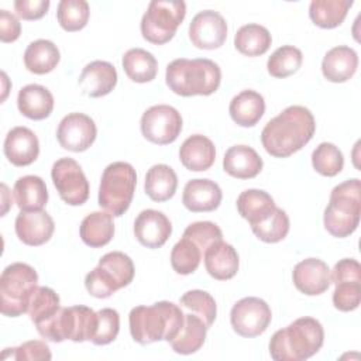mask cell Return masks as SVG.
<instances>
[{
	"label": "cell",
	"mask_w": 361,
	"mask_h": 361,
	"mask_svg": "<svg viewBox=\"0 0 361 361\" xmlns=\"http://www.w3.org/2000/svg\"><path fill=\"white\" fill-rule=\"evenodd\" d=\"M316 121L303 106H289L271 118L261 133L265 151L275 158H288L302 149L313 137Z\"/></svg>",
	"instance_id": "cell-1"
},
{
	"label": "cell",
	"mask_w": 361,
	"mask_h": 361,
	"mask_svg": "<svg viewBox=\"0 0 361 361\" xmlns=\"http://www.w3.org/2000/svg\"><path fill=\"white\" fill-rule=\"evenodd\" d=\"M185 313L179 305L161 300L151 306H135L130 310L128 324L134 341L151 344L172 341L182 329Z\"/></svg>",
	"instance_id": "cell-2"
},
{
	"label": "cell",
	"mask_w": 361,
	"mask_h": 361,
	"mask_svg": "<svg viewBox=\"0 0 361 361\" xmlns=\"http://www.w3.org/2000/svg\"><path fill=\"white\" fill-rule=\"evenodd\" d=\"M324 343V330L314 317H299L274 333L269 354L275 361H305L313 357Z\"/></svg>",
	"instance_id": "cell-3"
},
{
	"label": "cell",
	"mask_w": 361,
	"mask_h": 361,
	"mask_svg": "<svg viewBox=\"0 0 361 361\" xmlns=\"http://www.w3.org/2000/svg\"><path fill=\"white\" fill-rule=\"evenodd\" d=\"M165 82L179 96H209L219 89L221 71L216 62L207 58H178L168 63Z\"/></svg>",
	"instance_id": "cell-4"
},
{
	"label": "cell",
	"mask_w": 361,
	"mask_h": 361,
	"mask_svg": "<svg viewBox=\"0 0 361 361\" xmlns=\"http://www.w3.org/2000/svg\"><path fill=\"white\" fill-rule=\"evenodd\" d=\"M361 214V182L353 178L338 183L330 193L329 204L324 209V228L338 238L353 234L360 224Z\"/></svg>",
	"instance_id": "cell-5"
},
{
	"label": "cell",
	"mask_w": 361,
	"mask_h": 361,
	"mask_svg": "<svg viewBox=\"0 0 361 361\" xmlns=\"http://www.w3.org/2000/svg\"><path fill=\"white\" fill-rule=\"evenodd\" d=\"M96 323L97 312L85 305H76L61 307L51 319L35 327L45 340L54 343H62L65 340L82 343L92 341Z\"/></svg>",
	"instance_id": "cell-6"
},
{
	"label": "cell",
	"mask_w": 361,
	"mask_h": 361,
	"mask_svg": "<svg viewBox=\"0 0 361 361\" xmlns=\"http://www.w3.org/2000/svg\"><path fill=\"white\" fill-rule=\"evenodd\" d=\"M37 271L24 262H13L0 276V307L8 317L28 313L31 296L37 288Z\"/></svg>",
	"instance_id": "cell-7"
},
{
	"label": "cell",
	"mask_w": 361,
	"mask_h": 361,
	"mask_svg": "<svg viewBox=\"0 0 361 361\" xmlns=\"http://www.w3.org/2000/svg\"><path fill=\"white\" fill-rule=\"evenodd\" d=\"M137 173L131 164L117 161L106 166L99 186V204L110 214L123 216L134 196Z\"/></svg>",
	"instance_id": "cell-8"
},
{
	"label": "cell",
	"mask_w": 361,
	"mask_h": 361,
	"mask_svg": "<svg viewBox=\"0 0 361 361\" xmlns=\"http://www.w3.org/2000/svg\"><path fill=\"white\" fill-rule=\"evenodd\" d=\"M186 16L182 0H152L141 18V34L151 44L162 45L171 41Z\"/></svg>",
	"instance_id": "cell-9"
},
{
	"label": "cell",
	"mask_w": 361,
	"mask_h": 361,
	"mask_svg": "<svg viewBox=\"0 0 361 361\" xmlns=\"http://www.w3.org/2000/svg\"><path fill=\"white\" fill-rule=\"evenodd\" d=\"M182 116L169 104H155L147 109L140 121L141 133L148 141L166 145L173 142L182 131Z\"/></svg>",
	"instance_id": "cell-10"
},
{
	"label": "cell",
	"mask_w": 361,
	"mask_h": 361,
	"mask_svg": "<svg viewBox=\"0 0 361 361\" xmlns=\"http://www.w3.org/2000/svg\"><path fill=\"white\" fill-rule=\"evenodd\" d=\"M59 197L69 206H80L89 199V182L73 158H59L51 169Z\"/></svg>",
	"instance_id": "cell-11"
},
{
	"label": "cell",
	"mask_w": 361,
	"mask_h": 361,
	"mask_svg": "<svg viewBox=\"0 0 361 361\" xmlns=\"http://www.w3.org/2000/svg\"><path fill=\"white\" fill-rule=\"evenodd\" d=\"M271 319L272 313L268 303L255 296L240 299L230 312L233 330L247 338L261 336L268 329Z\"/></svg>",
	"instance_id": "cell-12"
},
{
	"label": "cell",
	"mask_w": 361,
	"mask_h": 361,
	"mask_svg": "<svg viewBox=\"0 0 361 361\" xmlns=\"http://www.w3.org/2000/svg\"><path fill=\"white\" fill-rule=\"evenodd\" d=\"M97 128L92 117L83 113L66 114L56 130L59 145L72 152L86 151L96 140Z\"/></svg>",
	"instance_id": "cell-13"
},
{
	"label": "cell",
	"mask_w": 361,
	"mask_h": 361,
	"mask_svg": "<svg viewBox=\"0 0 361 361\" xmlns=\"http://www.w3.org/2000/svg\"><path fill=\"white\" fill-rule=\"evenodd\" d=\"M227 38V23L214 10L199 11L189 24V39L196 48L217 49Z\"/></svg>",
	"instance_id": "cell-14"
},
{
	"label": "cell",
	"mask_w": 361,
	"mask_h": 361,
	"mask_svg": "<svg viewBox=\"0 0 361 361\" xmlns=\"http://www.w3.org/2000/svg\"><path fill=\"white\" fill-rule=\"evenodd\" d=\"M172 234L169 219L159 210H142L134 221V235L147 248L162 247Z\"/></svg>",
	"instance_id": "cell-15"
},
{
	"label": "cell",
	"mask_w": 361,
	"mask_h": 361,
	"mask_svg": "<svg viewBox=\"0 0 361 361\" xmlns=\"http://www.w3.org/2000/svg\"><path fill=\"white\" fill-rule=\"evenodd\" d=\"M296 289L307 296H316L326 292L331 283L330 268L319 258H306L298 262L292 272Z\"/></svg>",
	"instance_id": "cell-16"
},
{
	"label": "cell",
	"mask_w": 361,
	"mask_h": 361,
	"mask_svg": "<svg viewBox=\"0 0 361 361\" xmlns=\"http://www.w3.org/2000/svg\"><path fill=\"white\" fill-rule=\"evenodd\" d=\"M14 227L20 241L31 247H38L49 241L55 230V223L45 210L20 212L16 217Z\"/></svg>",
	"instance_id": "cell-17"
},
{
	"label": "cell",
	"mask_w": 361,
	"mask_h": 361,
	"mask_svg": "<svg viewBox=\"0 0 361 361\" xmlns=\"http://www.w3.org/2000/svg\"><path fill=\"white\" fill-rule=\"evenodd\" d=\"M3 151L8 162L16 166L31 165L39 154V141L34 131L18 126L11 128L6 138Z\"/></svg>",
	"instance_id": "cell-18"
},
{
	"label": "cell",
	"mask_w": 361,
	"mask_h": 361,
	"mask_svg": "<svg viewBox=\"0 0 361 361\" xmlns=\"http://www.w3.org/2000/svg\"><path fill=\"white\" fill-rule=\"evenodd\" d=\"M78 83L83 94L102 97L116 87L117 71L114 65L107 61H93L83 68Z\"/></svg>",
	"instance_id": "cell-19"
},
{
	"label": "cell",
	"mask_w": 361,
	"mask_h": 361,
	"mask_svg": "<svg viewBox=\"0 0 361 361\" xmlns=\"http://www.w3.org/2000/svg\"><path fill=\"white\" fill-rule=\"evenodd\" d=\"M221 189L220 186L210 179H192L189 180L182 193V203L183 206L193 212H213L221 203Z\"/></svg>",
	"instance_id": "cell-20"
},
{
	"label": "cell",
	"mask_w": 361,
	"mask_h": 361,
	"mask_svg": "<svg viewBox=\"0 0 361 361\" xmlns=\"http://www.w3.org/2000/svg\"><path fill=\"white\" fill-rule=\"evenodd\" d=\"M358 68L357 52L347 45H337L329 49L322 61L323 76L333 83L347 82Z\"/></svg>",
	"instance_id": "cell-21"
},
{
	"label": "cell",
	"mask_w": 361,
	"mask_h": 361,
	"mask_svg": "<svg viewBox=\"0 0 361 361\" xmlns=\"http://www.w3.org/2000/svg\"><path fill=\"white\" fill-rule=\"evenodd\" d=\"M203 259L207 274L217 281L231 279L237 274L240 265L235 248L223 240L212 244L204 251Z\"/></svg>",
	"instance_id": "cell-22"
},
{
	"label": "cell",
	"mask_w": 361,
	"mask_h": 361,
	"mask_svg": "<svg viewBox=\"0 0 361 361\" xmlns=\"http://www.w3.org/2000/svg\"><path fill=\"white\" fill-rule=\"evenodd\" d=\"M179 159L189 171H207L216 161L214 144L206 135L193 134L182 142L179 148Z\"/></svg>",
	"instance_id": "cell-23"
},
{
	"label": "cell",
	"mask_w": 361,
	"mask_h": 361,
	"mask_svg": "<svg viewBox=\"0 0 361 361\" xmlns=\"http://www.w3.org/2000/svg\"><path fill=\"white\" fill-rule=\"evenodd\" d=\"M262 158L248 145L230 147L223 158V169L233 178L251 179L262 169Z\"/></svg>",
	"instance_id": "cell-24"
},
{
	"label": "cell",
	"mask_w": 361,
	"mask_h": 361,
	"mask_svg": "<svg viewBox=\"0 0 361 361\" xmlns=\"http://www.w3.org/2000/svg\"><path fill=\"white\" fill-rule=\"evenodd\" d=\"M17 107L27 118L44 120L54 110V96L45 86L31 83L20 89Z\"/></svg>",
	"instance_id": "cell-25"
},
{
	"label": "cell",
	"mask_w": 361,
	"mask_h": 361,
	"mask_svg": "<svg viewBox=\"0 0 361 361\" xmlns=\"http://www.w3.org/2000/svg\"><path fill=\"white\" fill-rule=\"evenodd\" d=\"M16 204L21 212L44 210L48 202V190L42 178L25 175L16 180L13 188Z\"/></svg>",
	"instance_id": "cell-26"
},
{
	"label": "cell",
	"mask_w": 361,
	"mask_h": 361,
	"mask_svg": "<svg viewBox=\"0 0 361 361\" xmlns=\"http://www.w3.org/2000/svg\"><path fill=\"white\" fill-rule=\"evenodd\" d=\"M228 113L235 124L241 127H252L265 113V100L262 94L255 90H243L231 99Z\"/></svg>",
	"instance_id": "cell-27"
},
{
	"label": "cell",
	"mask_w": 361,
	"mask_h": 361,
	"mask_svg": "<svg viewBox=\"0 0 361 361\" xmlns=\"http://www.w3.org/2000/svg\"><path fill=\"white\" fill-rule=\"evenodd\" d=\"M82 241L92 247L100 248L109 244L114 235L113 214L109 212H93L87 214L79 227Z\"/></svg>",
	"instance_id": "cell-28"
},
{
	"label": "cell",
	"mask_w": 361,
	"mask_h": 361,
	"mask_svg": "<svg viewBox=\"0 0 361 361\" xmlns=\"http://www.w3.org/2000/svg\"><path fill=\"white\" fill-rule=\"evenodd\" d=\"M207 329L209 327L199 316L186 312L182 329L179 330L178 336L172 341H169V344L176 354H193L199 351L204 344Z\"/></svg>",
	"instance_id": "cell-29"
},
{
	"label": "cell",
	"mask_w": 361,
	"mask_h": 361,
	"mask_svg": "<svg viewBox=\"0 0 361 361\" xmlns=\"http://www.w3.org/2000/svg\"><path fill=\"white\" fill-rule=\"evenodd\" d=\"M59 49L49 39H35L30 42L24 52V65L31 73L35 75L52 72L59 63Z\"/></svg>",
	"instance_id": "cell-30"
},
{
	"label": "cell",
	"mask_w": 361,
	"mask_h": 361,
	"mask_svg": "<svg viewBox=\"0 0 361 361\" xmlns=\"http://www.w3.org/2000/svg\"><path fill=\"white\" fill-rule=\"evenodd\" d=\"M145 193L154 202L169 200L178 188V176L175 171L165 164L152 165L145 175Z\"/></svg>",
	"instance_id": "cell-31"
},
{
	"label": "cell",
	"mask_w": 361,
	"mask_h": 361,
	"mask_svg": "<svg viewBox=\"0 0 361 361\" xmlns=\"http://www.w3.org/2000/svg\"><path fill=\"white\" fill-rule=\"evenodd\" d=\"M275 207L271 195L261 189H247L237 197V210L250 226L264 220Z\"/></svg>",
	"instance_id": "cell-32"
},
{
	"label": "cell",
	"mask_w": 361,
	"mask_h": 361,
	"mask_svg": "<svg viewBox=\"0 0 361 361\" xmlns=\"http://www.w3.org/2000/svg\"><path fill=\"white\" fill-rule=\"evenodd\" d=\"M121 63L126 75L137 83L151 82L158 73V62L155 56L142 48L128 49L123 55Z\"/></svg>",
	"instance_id": "cell-33"
},
{
	"label": "cell",
	"mask_w": 361,
	"mask_h": 361,
	"mask_svg": "<svg viewBox=\"0 0 361 361\" xmlns=\"http://www.w3.org/2000/svg\"><path fill=\"white\" fill-rule=\"evenodd\" d=\"M272 44L271 32L259 24H245L234 35L235 49L247 56H259L265 54Z\"/></svg>",
	"instance_id": "cell-34"
},
{
	"label": "cell",
	"mask_w": 361,
	"mask_h": 361,
	"mask_svg": "<svg viewBox=\"0 0 361 361\" xmlns=\"http://www.w3.org/2000/svg\"><path fill=\"white\" fill-rule=\"evenodd\" d=\"M351 6V0H312L309 17L320 28H336L344 21Z\"/></svg>",
	"instance_id": "cell-35"
},
{
	"label": "cell",
	"mask_w": 361,
	"mask_h": 361,
	"mask_svg": "<svg viewBox=\"0 0 361 361\" xmlns=\"http://www.w3.org/2000/svg\"><path fill=\"white\" fill-rule=\"evenodd\" d=\"M303 62L302 51L293 45H282L275 49L267 62L268 73L274 78L283 79L296 73Z\"/></svg>",
	"instance_id": "cell-36"
},
{
	"label": "cell",
	"mask_w": 361,
	"mask_h": 361,
	"mask_svg": "<svg viewBox=\"0 0 361 361\" xmlns=\"http://www.w3.org/2000/svg\"><path fill=\"white\" fill-rule=\"evenodd\" d=\"M251 230L264 243H279L289 233V217L285 210L275 207L264 220L252 224Z\"/></svg>",
	"instance_id": "cell-37"
},
{
	"label": "cell",
	"mask_w": 361,
	"mask_h": 361,
	"mask_svg": "<svg viewBox=\"0 0 361 361\" xmlns=\"http://www.w3.org/2000/svg\"><path fill=\"white\" fill-rule=\"evenodd\" d=\"M61 309V299L58 293L48 286H37L28 306L31 322L38 326L51 319Z\"/></svg>",
	"instance_id": "cell-38"
},
{
	"label": "cell",
	"mask_w": 361,
	"mask_h": 361,
	"mask_svg": "<svg viewBox=\"0 0 361 361\" xmlns=\"http://www.w3.org/2000/svg\"><path fill=\"white\" fill-rule=\"evenodd\" d=\"M179 306L188 313L199 316L207 327L213 324L217 314L216 300L210 293L200 289H192L185 292L179 299Z\"/></svg>",
	"instance_id": "cell-39"
},
{
	"label": "cell",
	"mask_w": 361,
	"mask_h": 361,
	"mask_svg": "<svg viewBox=\"0 0 361 361\" xmlns=\"http://www.w3.org/2000/svg\"><path fill=\"white\" fill-rule=\"evenodd\" d=\"M202 255V250L192 240L182 237L171 251V265L176 274L189 275L197 269Z\"/></svg>",
	"instance_id": "cell-40"
},
{
	"label": "cell",
	"mask_w": 361,
	"mask_h": 361,
	"mask_svg": "<svg viewBox=\"0 0 361 361\" xmlns=\"http://www.w3.org/2000/svg\"><path fill=\"white\" fill-rule=\"evenodd\" d=\"M90 8L85 0H61L58 4L56 18L59 25L69 32L79 31L89 21Z\"/></svg>",
	"instance_id": "cell-41"
},
{
	"label": "cell",
	"mask_w": 361,
	"mask_h": 361,
	"mask_svg": "<svg viewBox=\"0 0 361 361\" xmlns=\"http://www.w3.org/2000/svg\"><path fill=\"white\" fill-rule=\"evenodd\" d=\"M312 165L323 176H336L344 166L343 152L331 142H320L312 152Z\"/></svg>",
	"instance_id": "cell-42"
},
{
	"label": "cell",
	"mask_w": 361,
	"mask_h": 361,
	"mask_svg": "<svg viewBox=\"0 0 361 361\" xmlns=\"http://www.w3.org/2000/svg\"><path fill=\"white\" fill-rule=\"evenodd\" d=\"M85 286L92 296L99 299H106L116 293L118 289H121V285L114 276V274L99 264L86 275Z\"/></svg>",
	"instance_id": "cell-43"
},
{
	"label": "cell",
	"mask_w": 361,
	"mask_h": 361,
	"mask_svg": "<svg viewBox=\"0 0 361 361\" xmlns=\"http://www.w3.org/2000/svg\"><path fill=\"white\" fill-rule=\"evenodd\" d=\"M120 331V314L116 309L104 307L97 312V323L92 343L96 345L110 344L117 338Z\"/></svg>",
	"instance_id": "cell-44"
},
{
	"label": "cell",
	"mask_w": 361,
	"mask_h": 361,
	"mask_svg": "<svg viewBox=\"0 0 361 361\" xmlns=\"http://www.w3.org/2000/svg\"><path fill=\"white\" fill-rule=\"evenodd\" d=\"M99 265H103L107 269H110L114 274V276L117 278V281L120 282L121 288H124L133 282L135 268H134L133 259L127 254H124L121 251L107 252L99 259Z\"/></svg>",
	"instance_id": "cell-45"
},
{
	"label": "cell",
	"mask_w": 361,
	"mask_h": 361,
	"mask_svg": "<svg viewBox=\"0 0 361 361\" xmlns=\"http://www.w3.org/2000/svg\"><path fill=\"white\" fill-rule=\"evenodd\" d=\"M183 237L192 240L204 254L212 244L223 240V233L213 221H195L185 228Z\"/></svg>",
	"instance_id": "cell-46"
},
{
	"label": "cell",
	"mask_w": 361,
	"mask_h": 361,
	"mask_svg": "<svg viewBox=\"0 0 361 361\" xmlns=\"http://www.w3.org/2000/svg\"><path fill=\"white\" fill-rule=\"evenodd\" d=\"M23 360V361H37V360H51L52 354L45 341L30 340L18 347L4 348L1 353V360Z\"/></svg>",
	"instance_id": "cell-47"
},
{
	"label": "cell",
	"mask_w": 361,
	"mask_h": 361,
	"mask_svg": "<svg viewBox=\"0 0 361 361\" xmlns=\"http://www.w3.org/2000/svg\"><path fill=\"white\" fill-rule=\"evenodd\" d=\"M361 282H338L333 292V305L340 312H353L360 306Z\"/></svg>",
	"instance_id": "cell-48"
},
{
	"label": "cell",
	"mask_w": 361,
	"mask_h": 361,
	"mask_svg": "<svg viewBox=\"0 0 361 361\" xmlns=\"http://www.w3.org/2000/svg\"><path fill=\"white\" fill-rule=\"evenodd\" d=\"M330 279L336 285L338 282H361V265L354 258L340 259L330 271Z\"/></svg>",
	"instance_id": "cell-49"
},
{
	"label": "cell",
	"mask_w": 361,
	"mask_h": 361,
	"mask_svg": "<svg viewBox=\"0 0 361 361\" xmlns=\"http://www.w3.org/2000/svg\"><path fill=\"white\" fill-rule=\"evenodd\" d=\"M49 0H16L14 10L23 20H38L49 8Z\"/></svg>",
	"instance_id": "cell-50"
},
{
	"label": "cell",
	"mask_w": 361,
	"mask_h": 361,
	"mask_svg": "<svg viewBox=\"0 0 361 361\" xmlns=\"http://www.w3.org/2000/svg\"><path fill=\"white\" fill-rule=\"evenodd\" d=\"M21 34L18 18L7 10H0V39L1 42H13Z\"/></svg>",
	"instance_id": "cell-51"
},
{
	"label": "cell",
	"mask_w": 361,
	"mask_h": 361,
	"mask_svg": "<svg viewBox=\"0 0 361 361\" xmlns=\"http://www.w3.org/2000/svg\"><path fill=\"white\" fill-rule=\"evenodd\" d=\"M8 188L6 183H1V204H3V209H1V216H4L11 204V197L8 199Z\"/></svg>",
	"instance_id": "cell-52"
}]
</instances>
